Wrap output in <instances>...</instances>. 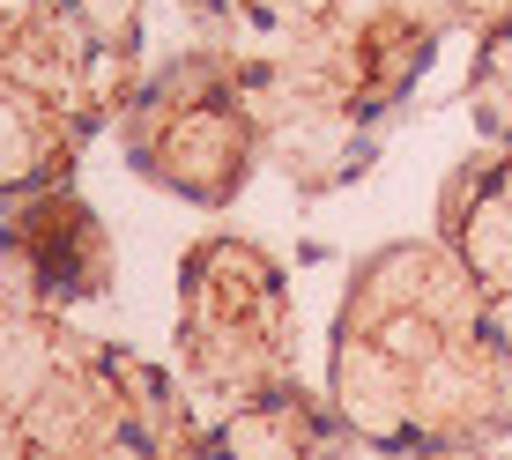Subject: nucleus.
<instances>
[{"label": "nucleus", "mask_w": 512, "mask_h": 460, "mask_svg": "<svg viewBox=\"0 0 512 460\" xmlns=\"http://www.w3.org/2000/svg\"><path fill=\"white\" fill-rule=\"evenodd\" d=\"M327 401L372 453L512 438V342L438 230L394 238L349 268Z\"/></svg>", "instance_id": "nucleus-1"}, {"label": "nucleus", "mask_w": 512, "mask_h": 460, "mask_svg": "<svg viewBox=\"0 0 512 460\" xmlns=\"http://www.w3.org/2000/svg\"><path fill=\"white\" fill-rule=\"evenodd\" d=\"M208 431L186 379L0 305V460H208Z\"/></svg>", "instance_id": "nucleus-2"}, {"label": "nucleus", "mask_w": 512, "mask_h": 460, "mask_svg": "<svg viewBox=\"0 0 512 460\" xmlns=\"http://www.w3.org/2000/svg\"><path fill=\"white\" fill-rule=\"evenodd\" d=\"M141 90V60H112L45 0H0V201L60 186L82 141Z\"/></svg>", "instance_id": "nucleus-3"}, {"label": "nucleus", "mask_w": 512, "mask_h": 460, "mask_svg": "<svg viewBox=\"0 0 512 460\" xmlns=\"http://www.w3.org/2000/svg\"><path fill=\"white\" fill-rule=\"evenodd\" d=\"M179 371L216 416L275 401L297 386V312L275 253L238 230H208L179 260Z\"/></svg>", "instance_id": "nucleus-4"}, {"label": "nucleus", "mask_w": 512, "mask_h": 460, "mask_svg": "<svg viewBox=\"0 0 512 460\" xmlns=\"http://www.w3.org/2000/svg\"><path fill=\"white\" fill-rule=\"evenodd\" d=\"M119 141H127L134 171L149 186L179 193V201H201V208L238 201L245 179L268 164L238 52L216 38L186 45L171 67H156L141 82L134 104L119 112Z\"/></svg>", "instance_id": "nucleus-5"}, {"label": "nucleus", "mask_w": 512, "mask_h": 460, "mask_svg": "<svg viewBox=\"0 0 512 460\" xmlns=\"http://www.w3.org/2000/svg\"><path fill=\"white\" fill-rule=\"evenodd\" d=\"M0 282L23 312H60L112 290V238L67 179L0 201Z\"/></svg>", "instance_id": "nucleus-6"}, {"label": "nucleus", "mask_w": 512, "mask_h": 460, "mask_svg": "<svg viewBox=\"0 0 512 460\" xmlns=\"http://www.w3.org/2000/svg\"><path fill=\"white\" fill-rule=\"evenodd\" d=\"M438 238L483 290L490 320L512 342V149L490 141L483 156H468L438 193Z\"/></svg>", "instance_id": "nucleus-7"}, {"label": "nucleus", "mask_w": 512, "mask_h": 460, "mask_svg": "<svg viewBox=\"0 0 512 460\" xmlns=\"http://www.w3.org/2000/svg\"><path fill=\"white\" fill-rule=\"evenodd\" d=\"M357 431L334 416V401H312L305 386L275 401H253L238 416H216L208 431V460H349Z\"/></svg>", "instance_id": "nucleus-8"}, {"label": "nucleus", "mask_w": 512, "mask_h": 460, "mask_svg": "<svg viewBox=\"0 0 512 460\" xmlns=\"http://www.w3.org/2000/svg\"><path fill=\"white\" fill-rule=\"evenodd\" d=\"M334 8L349 0H223V38L231 52H268V45H290L305 30H320Z\"/></svg>", "instance_id": "nucleus-9"}, {"label": "nucleus", "mask_w": 512, "mask_h": 460, "mask_svg": "<svg viewBox=\"0 0 512 460\" xmlns=\"http://www.w3.org/2000/svg\"><path fill=\"white\" fill-rule=\"evenodd\" d=\"M468 112L490 141L512 149V23L475 30V60H468Z\"/></svg>", "instance_id": "nucleus-10"}, {"label": "nucleus", "mask_w": 512, "mask_h": 460, "mask_svg": "<svg viewBox=\"0 0 512 460\" xmlns=\"http://www.w3.org/2000/svg\"><path fill=\"white\" fill-rule=\"evenodd\" d=\"M45 8H60L67 23L82 30L90 45H104L112 60H141V0H45Z\"/></svg>", "instance_id": "nucleus-11"}, {"label": "nucleus", "mask_w": 512, "mask_h": 460, "mask_svg": "<svg viewBox=\"0 0 512 460\" xmlns=\"http://www.w3.org/2000/svg\"><path fill=\"white\" fill-rule=\"evenodd\" d=\"M453 8H461L468 30H498V23H512V0H453Z\"/></svg>", "instance_id": "nucleus-12"}, {"label": "nucleus", "mask_w": 512, "mask_h": 460, "mask_svg": "<svg viewBox=\"0 0 512 460\" xmlns=\"http://www.w3.org/2000/svg\"><path fill=\"white\" fill-rule=\"evenodd\" d=\"M379 460H498V446H416V453H379Z\"/></svg>", "instance_id": "nucleus-13"}]
</instances>
